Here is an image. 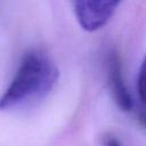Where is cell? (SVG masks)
<instances>
[{"label": "cell", "instance_id": "1", "mask_svg": "<svg viewBox=\"0 0 146 146\" xmlns=\"http://www.w3.org/2000/svg\"><path fill=\"white\" fill-rule=\"evenodd\" d=\"M58 79V70L50 58L38 50L26 52L6 91L0 97V110L30 104L46 96Z\"/></svg>", "mask_w": 146, "mask_h": 146}, {"label": "cell", "instance_id": "2", "mask_svg": "<svg viewBox=\"0 0 146 146\" xmlns=\"http://www.w3.org/2000/svg\"><path fill=\"white\" fill-rule=\"evenodd\" d=\"M122 0H72L80 26L88 32L104 27Z\"/></svg>", "mask_w": 146, "mask_h": 146}, {"label": "cell", "instance_id": "3", "mask_svg": "<svg viewBox=\"0 0 146 146\" xmlns=\"http://www.w3.org/2000/svg\"><path fill=\"white\" fill-rule=\"evenodd\" d=\"M107 84L117 107L124 112L131 111L133 100L124 83L121 59L115 50H112L107 56Z\"/></svg>", "mask_w": 146, "mask_h": 146}, {"label": "cell", "instance_id": "4", "mask_svg": "<svg viewBox=\"0 0 146 146\" xmlns=\"http://www.w3.org/2000/svg\"><path fill=\"white\" fill-rule=\"evenodd\" d=\"M137 87H138L139 97H140L141 102L146 105V56L144 57L141 65H140V68H139Z\"/></svg>", "mask_w": 146, "mask_h": 146}, {"label": "cell", "instance_id": "5", "mask_svg": "<svg viewBox=\"0 0 146 146\" xmlns=\"http://www.w3.org/2000/svg\"><path fill=\"white\" fill-rule=\"evenodd\" d=\"M104 146H122V145L120 144V141H119L115 137L107 136V137L104 139Z\"/></svg>", "mask_w": 146, "mask_h": 146}, {"label": "cell", "instance_id": "6", "mask_svg": "<svg viewBox=\"0 0 146 146\" xmlns=\"http://www.w3.org/2000/svg\"><path fill=\"white\" fill-rule=\"evenodd\" d=\"M138 120H139L140 124H143L146 128V112H140L138 114Z\"/></svg>", "mask_w": 146, "mask_h": 146}]
</instances>
